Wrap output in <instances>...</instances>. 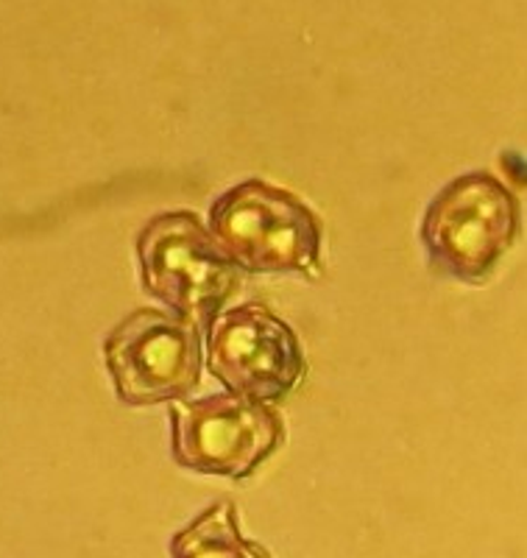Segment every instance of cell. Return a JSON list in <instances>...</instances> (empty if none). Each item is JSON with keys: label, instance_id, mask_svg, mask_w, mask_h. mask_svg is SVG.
I'll return each mask as SVG.
<instances>
[{"label": "cell", "instance_id": "6da1fadb", "mask_svg": "<svg viewBox=\"0 0 527 558\" xmlns=\"http://www.w3.org/2000/svg\"><path fill=\"white\" fill-rule=\"evenodd\" d=\"M522 207L508 184L489 171H471L444 184L421 221V246L439 277L483 286L514 248Z\"/></svg>", "mask_w": 527, "mask_h": 558}, {"label": "cell", "instance_id": "7a4b0ae2", "mask_svg": "<svg viewBox=\"0 0 527 558\" xmlns=\"http://www.w3.org/2000/svg\"><path fill=\"white\" fill-rule=\"evenodd\" d=\"M210 232L241 271L302 274L321 271V218L296 193L246 179L216 198Z\"/></svg>", "mask_w": 527, "mask_h": 558}, {"label": "cell", "instance_id": "3957f363", "mask_svg": "<svg viewBox=\"0 0 527 558\" xmlns=\"http://www.w3.org/2000/svg\"><path fill=\"white\" fill-rule=\"evenodd\" d=\"M137 260L146 293L196 327L212 324L241 286V268L187 209L162 213L146 223L137 238Z\"/></svg>", "mask_w": 527, "mask_h": 558}, {"label": "cell", "instance_id": "277c9868", "mask_svg": "<svg viewBox=\"0 0 527 558\" xmlns=\"http://www.w3.org/2000/svg\"><path fill=\"white\" fill-rule=\"evenodd\" d=\"M171 418V456L182 470L246 481L280 450L285 422L268 402L216 393L176 402Z\"/></svg>", "mask_w": 527, "mask_h": 558}, {"label": "cell", "instance_id": "5b68a950", "mask_svg": "<svg viewBox=\"0 0 527 558\" xmlns=\"http://www.w3.org/2000/svg\"><path fill=\"white\" fill-rule=\"evenodd\" d=\"M103 361L126 405L182 400L201 377V332L187 318L140 307L109 332Z\"/></svg>", "mask_w": 527, "mask_h": 558}, {"label": "cell", "instance_id": "8992f818", "mask_svg": "<svg viewBox=\"0 0 527 558\" xmlns=\"http://www.w3.org/2000/svg\"><path fill=\"white\" fill-rule=\"evenodd\" d=\"M210 372L229 393L277 402L305 377V352L296 332L262 305H241L210 324Z\"/></svg>", "mask_w": 527, "mask_h": 558}, {"label": "cell", "instance_id": "52a82bcc", "mask_svg": "<svg viewBox=\"0 0 527 558\" xmlns=\"http://www.w3.org/2000/svg\"><path fill=\"white\" fill-rule=\"evenodd\" d=\"M171 558H271L268 547L246 539L237 525L235 502L221 500L204 508L168 547Z\"/></svg>", "mask_w": 527, "mask_h": 558}]
</instances>
